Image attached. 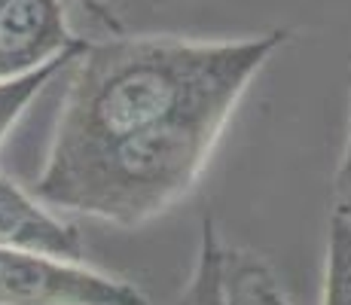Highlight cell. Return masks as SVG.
<instances>
[{
  "label": "cell",
  "mask_w": 351,
  "mask_h": 305,
  "mask_svg": "<svg viewBox=\"0 0 351 305\" xmlns=\"http://www.w3.org/2000/svg\"><path fill=\"white\" fill-rule=\"evenodd\" d=\"M287 31L241 40L113 34L86 43L62 98L46 159L184 128H226Z\"/></svg>",
  "instance_id": "cell-1"
},
{
  "label": "cell",
  "mask_w": 351,
  "mask_h": 305,
  "mask_svg": "<svg viewBox=\"0 0 351 305\" xmlns=\"http://www.w3.org/2000/svg\"><path fill=\"white\" fill-rule=\"evenodd\" d=\"M0 305H150L138 284L86 263L0 250Z\"/></svg>",
  "instance_id": "cell-2"
},
{
  "label": "cell",
  "mask_w": 351,
  "mask_h": 305,
  "mask_svg": "<svg viewBox=\"0 0 351 305\" xmlns=\"http://www.w3.org/2000/svg\"><path fill=\"white\" fill-rule=\"evenodd\" d=\"M83 46L62 0H0V83L28 77Z\"/></svg>",
  "instance_id": "cell-3"
},
{
  "label": "cell",
  "mask_w": 351,
  "mask_h": 305,
  "mask_svg": "<svg viewBox=\"0 0 351 305\" xmlns=\"http://www.w3.org/2000/svg\"><path fill=\"white\" fill-rule=\"evenodd\" d=\"M0 250H22L52 260L83 263L86 241L80 226L62 220L49 205L0 174Z\"/></svg>",
  "instance_id": "cell-4"
},
{
  "label": "cell",
  "mask_w": 351,
  "mask_h": 305,
  "mask_svg": "<svg viewBox=\"0 0 351 305\" xmlns=\"http://www.w3.org/2000/svg\"><path fill=\"white\" fill-rule=\"evenodd\" d=\"M223 305H293L275 269L245 247L223 250Z\"/></svg>",
  "instance_id": "cell-5"
},
{
  "label": "cell",
  "mask_w": 351,
  "mask_h": 305,
  "mask_svg": "<svg viewBox=\"0 0 351 305\" xmlns=\"http://www.w3.org/2000/svg\"><path fill=\"white\" fill-rule=\"evenodd\" d=\"M223 250L226 244L217 226L211 217H205L190 281L168 305H223Z\"/></svg>",
  "instance_id": "cell-6"
},
{
  "label": "cell",
  "mask_w": 351,
  "mask_h": 305,
  "mask_svg": "<svg viewBox=\"0 0 351 305\" xmlns=\"http://www.w3.org/2000/svg\"><path fill=\"white\" fill-rule=\"evenodd\" d=\"M321 305H351V214L336 211L330 217L327 272H324Z\"/></svg>",
  "instance_id": "cell-7"
},
{
  "label": "cell",
  "mask_w": 351,
  "mask_h": 305,
  "mask_svg": "<svg viewBox=\"0 0 351 305\" xmlns=\"http://www.w3.org/2000/svg\"><path fill=\"white\" fill-rule=\"evenodd\" d=\"M83 49H86V46H83ZM83 49L71 52V56H62L58 61H52V64H46V67H40V71L28 73V77H19V80H10V83H0V144H3L6 134L16 128V122L25 117V110L31 107V101L46 89V83H49V80L62 71L67 61H77Z\"/></svg>",
  "instance_id": "cell-8"
},
{
  "label": "cell",
  "mask_w": 351,
  "mask_h": 305,
  "mask_svg": "<svg viewBox=\"0 0 351 305\" xmlns=\"http://www.w3.org/2000/svg\"><path fill=\"white\" fill-rule=\"evenodd\" d=\"M348 89H351V71H348ZM333 199H336V211L351 214V122H348L346 150H342L339 168H336V178H333Z\"/></svg>",
  "instance_id": "cell-9"
},
{
  "label": "cell",
  "mask_w": 351,
  "mask_h": 305,
  "mask_svg": "<svg viewBox=\"0 0 351 305\" xmlns=\"http://www.w3.org/2000/svg\"><path fill=\"white\" fill-rule=\"evenodd\" d=\"M77 3L83 6V10H89L98 22H104L113 34H119V28H123L117 19V0H77Z\"/></svg>",
  "instance_id": "cell-10"
}]
</instances>
